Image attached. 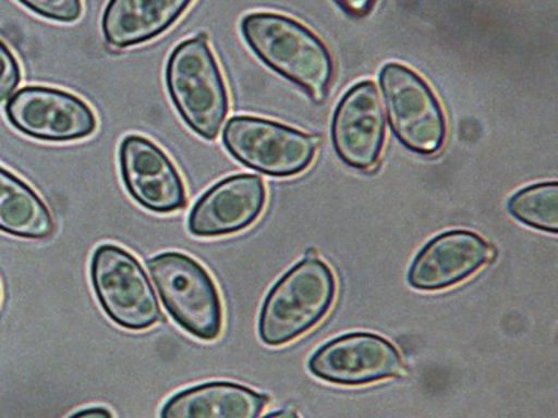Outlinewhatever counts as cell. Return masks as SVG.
Wrapping results in <instances>:
<instances>
[{
    "instance_id": "cell-16",
    "label": "cell",
    "mask_w": 558,
    "mask_h": 418,
    "mask_svg": "<svg viewBox=\"0 0 558 418\" xmlns=\"http://www.w3.org/2000/svg\"><path fill=\"white\" fill-rule=\"evenodd\" d=\"M51 211L29 184L0 167V231L22 239H46L54 233Z\"/></svg>"
},
{
    "instance_id": "cell-22",
    "label": "cell",
    "mask_w": 558,
    "mask_h": 418,
    "mask_svg": "<svg viewBox=\"0 0 558 418\" xmlns=\"http://www.w3.org/2000/svg\"><path fill=\"white\" fill-rule=\"evenodd\" d=\"M264 418H301V417H299V415L292 410H279V411H274V414L267 415V417H264Z\"/></svg>"
},
{
    "instance_id": "cell-7",
    "label": "cell",
    "mask_w": 558,
    "mask_h": 418,
    "mask_svg": "<svg viewBox=\"0 0 558 418\" xmlns=\"http://www.w3.org/2000/svg\"><path fill=\"white\" fill-rule=\"evenodd\" d=\"M92 282L106 317L121 329L143 332L161 320L148 274L126 249L98 246L92 260Z\"/></svg>"
},
{
    "instance_id": "cell-5",
    "label": "cell",
    "mask_w": 558,
    "mask_h": 418,
    "mask_svg": "<svg viewBox=\"0 0 558 418\" xmlns=\"http://www.w3.org/2000/svg\"><path fill=\"white\" fill-rule=\"evenodd\" d=\"M223 145L243 167L267 176L290 177L311 167L320 136L264 118L235 115L223 130Z\"/></svg>"
},
{
    "instance_id": "cell-17",
    "label": "cell",
    "mask_w": 558,
    "mask_h": 418,
    "mask_svg": "<svg viewBox=\"0 0 558 418\" xmlns=\"http://www.w3.org/2000/svg\"><path fill=\"white\" fill-rule=\"evenodd\" d=\"M508 213L520 223L545 231L558 233V183L532 184L520 189L508 199Z\"/></svg>"
},
{
    "instance_id": "cell-12",
    "label": "cell",
    "mask_w": 558,
    "mask_h": 418,
    "mask_svg": "<svg viewBox=\"0 0 558 418\" xmlns=\"http://www.w3.org/2000/svg\"><path fill=\"white\" fill-rule=\"evenodd\" d=\"M495 257L494 246L473 231H446L417 253L408 271V283L420 292L451 288Z\"/></svg>"
},
{
    "instance_id": "cell-21",
    "label": "cell",
    "mask_w": 558,
    "mask_h": 418,
    "mask_svg": "<svg viewBox=\"0 0 558 418\" xmlns=\"http://www.w3.org/2000/svg\"><path fill=\"white\" fill-rule=\"evenodd\" d=\"M70 418H113V414L105 407H92L76 411Z\"/></svg>"
},
{
    "instance_id": "cell-9",
    "label": "cell",
    "mask_w": 558,
    "mask_h": 418,
    "mask_svg": "<svg viewBox=\"0 0 558 418\" xmlns=\"http://www.w3.org/2000/svg\"><path fill=\"white\" fill-rule=\"evenodd\" d=\"M312 376L333 385L357 386L404 377L403 357L385 336L348 333L320 346L308 360Z\"/></svg>"
},
{
    "instance_id": "cell-18",
    "label": "cell",
    "mask_w": 558,
    "mask_h": 418,
    "mask_svg": "<svg viewBox=\"0 0 558 418\" xmlns=\"http://www.w3.org/2000/svg\"><path fill=\"white\" fill-rule=\"evenodd\" d=\"M34 14L58 22H76L83 14V0H19Z\"/></svg>"
},
{
    "instance_id": "cell-13",
    "label": "cell",
    "mask_w": 558,
    "mask_h": 418,
    "mask_svg": "<svg viewBox=\"0 0 558 418\" xmlns=\"http://www.w3.org/2000/svg\"><path fill=\"white\" fill-rule=\"evenodd\" d=\"M267 201L264 181L255 174H235L215 184L193 206L189 231L198 238L235 235L254 224Z\"/></svg>"
},
{
    "instance_id": "cell-11",
    "label": "cell",
    "mask_w": 558,
    "mask_h": 418,
    "mask_svg": "<svg viewBox=\"0 0 558 418\" xmlns=\"http://www.w3.org/2000/svg\"><path fill=\"white\" fill-rule=\"evenodd\" d=\"M120 170L126 192L140 206L170 214L186 206V189L167 152L142 136H126L120 146Z\"/></svg>"
},
{
    "instance_id": "cell-1",
    "label": "cell",
    "mask_w": 558,
    "mask_h": 418,
    "mask_svg": "<svg viewBox=\"0 0 558 418\" xmlns=\"http://www.w3.org/2000/svg\"><path fill=\"white\" fill-rule=\"evenodd\" d=\"M240 27L260 61L302 87L317 104L326 101L333 79V59L316 34L301 22L274 12L245 15Z\"/></svg>"
},
{
    "instance_id": "cell-6",
    "label": "cell",
    "mask_w": 558,
    "mask_h": 418,
    "mask_svg": "<svg viewBox=\"0 0 558 418\" xmlns=\"http://www.w3.org/2000/svg\"><path fill=\"white\" fill-rule=\"evenodd\" d=\"M379 84L399 143L417 155H438L446 142V118L428 83L408 65L389 62Z\"/></svg>"
},
{
    "instance_id": "cell-4",
    "label": "cell",
    "mask_w": 558,
    "mask_h": 418,
    "mask_svg": "<svg viewBox=\"0 0 558 418\" xmlns=\"http://www.w3.org/2000/svg\"><path fill=\"white\" fill-rule=\"evenodd\" d=\"M153 285L174 323L195 339L217 340L223 327L220 293L198 261L183 253L167 251L146 261Z\"/></svg>"
},
{
    "instance_id": "cell-8",
    "label": "cell",
    "mask_w": 558,
    "mask_h": 418,
    "mask_svg": "<svg viewBox=\"0 0 558 418\" xmlns=\"http://www.w3.org/2000/svg\"><path fill=\"white\" fill-rule=\"evenodd\" d=\"M5 115L19 133L39 142H80L98 127L95 112L83 99L54 87L17 90L5 106Z\"/></svg>"
},
{
    "instance_id": "cell-15",
    "label": "cell",
    "mask_w": 558,
    "mask_h": 418,
    "mask_svg": "<svg viewBox=\"0 0 558 418\" xmlns=\"http://www.w3.org/2000/svg\"><path fill=\"white\" fill-rule=\"evenodd\" d=\"M269 395L233 382H208L168 398L160 418H258Z\"/></svg>"
},
{
    "instance_id": "cell-10",
    "label": "cell",
    "mask_w": 558,
    "mask_h": 418,
    "mask_svg": "<svg viewBox=\"0 0 558 418\" xmlns=\"http://www.w3.org/2000/svg\"><path fill=\"white\" fill-rule=\"evenodd\" d=\"M386 142V115L376 83L352 86L333 112L332 145L339 159L360 171H374Z\"/></svg>"
},
{
    "instance_id": "cell-2",
    "label": "cell",
    "mask_w": 558,
    "mask_h": 418,
    "mask_svg": "<svg viewBox=\"0 0 558 418\" xmlns=\"http://www.w3.org/2000/svg\"><path fill=\"white\" fill-rule=\"evenodd\" d=\"M338 283L329 265L304 258L272 286L262 305L258 336L269 346L294 342L314 329L332 307Z\"/></svg>"
},
{
    "instance_id": "cell-14",
    "label": "cell",
    "mask_w": 558,
    "mask_h": 418,
    "mask_svg": "<svg viewBox=\"0 0 558 418\" xmlns=\"http://www.w3.org/2000/svg\"><path fill=\"white\" fill-rule=\"evenodd\" d=\"M193 0H109L102 36L114 49L135 48L170 29Z\"/></svg>"
},
{
    "instance_id": "cell-3",
    "label": "cell",
    "mask_w": 558,
    "mask_h": 418,
    "mask_svg": "<svg viewBox=\"0 0 558 418\" xmlns=\"http://www.w3.org/2000/svg\"><path fill=\"white\" fill-rule=\"evenodd\" d=\"M167 87L183 123L204 139H215L229 114V93L217 59L205 40H183L170 54Z\"/></svg>"
},
{
    "instance_id": "cell-20",
    "label": "cell",
    "mask_w": 558,
    "mask_h": 418,
    "mask_svg": "<svg viewBox=\"0 0 558 418\" xmlns=\"http://www.w3.org/2000/svg\"><path fill=\"white\" fill-rule=\"evenodd\" d=\"M345 14L352 17H364L373 11L376 0H336Z\"/></svg>"
},
{
    "instance_id": "cell-19",
    "label": "cell",
    "mask_w": 558,
    "mask_h": 418,
    "mask_svg": "<svg viewBox=\"0 0 558 418\" xmlns=\"http://www.w3.org/2000/svg\"><path fill=\"white\" fill-rule=\"evenodd\" d=\"M21 83V67L11 49L0 40V102L12 98Z\"/></svg>"
},
{
    "instance_id": "cell-23",
    "label": "cell",
    "mask_w": 558,
    "mask_h": 418,
    "mask_svg": "<svg viewBox=\"0 0 558 418\" xmlns=\"http://www.w3.org/2000/svg\"><path fill=\"white\" fill-rule=\"evenodd\" d=\"M305 258H317L316 249H307V253H305Z\"/></svg>"
}]
</instances>
